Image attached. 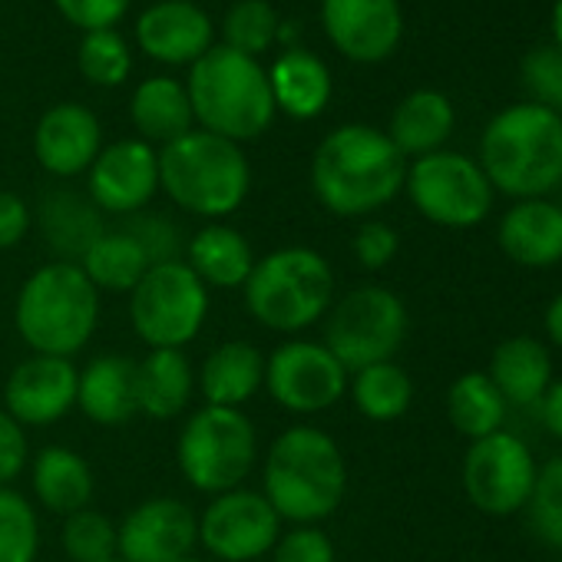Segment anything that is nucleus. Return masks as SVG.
<instances>
[{"instance_id": "1", "label": "nucleus", "mask_w": 562, "mask_h": 562, "mask_svg": "<svg viewBox=\"0 0 562 562\" xmlns=\"http://www.w3.org/2000/svg\"><path fill=\"white\" fill-rule=\"evenodd\" d=\"M348 493V463L331 434L312 424L281 430L265 457L261 496L281 522L318 526L335 516Z\"/></svg>"}, {"instance_id": "2", "label": "nucleus", "mask_w": 562, "mask_h": 562, "mask_svg": "<svg viewBox=\"0 0 562 562\" xmlns=\"http://www.w3.org/2000/svg\"><path fill=\"white\" fill-rule=\"evenodd\" d=\"M407 179V162L387 133L348 123L322 139L312 159V189L318 202L341 215L358 218L384 209Z\"/></svg>"}, {"instance_id": "3", "label": "nucleus", "mask_w": 562, "mask_h": 562, "mask_svg": "<svg viewBox=\"0 0 562 562\" xmlns=\"http://www.w3.org/2000/svg\"><path fill=\"white\" fill-rule=\"evenodd\" d=\"M480 169L513 199H542L562 182V116L532 100L506 106L483 130Z\"/></svg>"}, {"instance_id": "4", "label": "nucleus", "mask_w": 562, "mask_h": 562, "mask_svg": "<svg viewBox=\"0 0 562 562\" xmlns=\"http://www.w3.org/2000/svg\"><path fill=\"white\" fill-rule=\"evenodd\" d=\"M100 325V292L74 261L41 265L18 292L14 328L31 355H80Z\"/></svg>"}, {"instance_id": "5", "label": "nucleus", "mask_w": 562, "mask_h": 562, "mask_svg": "<svg viewBox=\"0 0 562 562\" xmlns=\"http://www.w3.org/2000/svg\"><path fill=\"white\" fill-rule=\"evenodd\" d=\"M241 292L248 315L261 328L299 335L318 325L335 305V271L322 251L289 245L255 258Z\"/></svg>"}, {"instance_id": "6", "label": "nucleus", "mask_w": 562, "mask_h": 562, "mask_svg": "<svg viewBox=\"0 0 562 562\" xmlns=\"http://www.w3.org/2000/svg\"><path fill=\"white\" fill-rule=\"evenodd\" d=\"M186 93L202 130L228 143L258 139L274 120L268 74L255 57H245L225 44L209 47L192 64Z\"/></svg>"}, {"instance_id": "7", "label": "nucleus", "mask_w": 562, "mask_h": 562, "mask_svg": "<svg viewBox=\"0 0 562 562\" xmlns=\"http://www.w3.org/2000/svg\"><path fill=\"white\" fill-rule=\"evenodd\" d=\"M159 189L189 215L215 222L245 202L251 169L238 143L189 130L159 149Z\"/></svg>"}, {"instance_id": "8", "label": "nucleus", "mask_w": 562, "mask_h": 562, "mask_svg": "<svg viewBox=\"0 0 562 562\" xmlns=\"http://www.w3.org/2000/svg\"><path fill=\"white\" fill-rule=\"evenodd\" d=\"M258 460V430L235 407L202 404L179 430L176 463L186 483L199 493L218 496L238 490Z\"/></svg>"}, {"instance_id": "9", "label": "nucleus", "mask_w": 562, "mask_h": 562, "mask_svg": "<svg viewBox=\"0 0 562 562\" xmlns=\"http://www.w3.org/2000/svg\"><path fill=\"white\" fill-rule=\"evenodd\" d=\"M205 318L209 289L182 258L153 265L139 285L130 292V322L136 338L149 351L189 348L202 335Z\"/></svg>"}, {"instance_id": "10", "label": "nucleus", "mask_w": 562, "mask_h": 562, "mask_svg": "<svg viewBox=\"0 0 562 562\" xmlns=\"http://www.w3.org/2000/svg\"><path fill=\"white\" fill-rule=\"evenodd\" d=\"M407 338V308L384 285H361L325 315V348L348 374L391 361Z\"/></svg>"}, {"instance_id": "11", "label": "nucleus", "mask_w": 562, "mask_h": 562, "mask_svg": "<svg viewBox=\"0 0 562 562\" xmlns=\"http://www.w3.org/2000/svg\"><path fill=\"white\" fill-rule=\"evenodd\" d=\"M404 186L414 209L443 228H473L493 209V186L486 172L463 153L437 149L414 159Z\"/></svg>"}, {"instance_id": "12", "label": "nucleus", "mask_w": 562, "mask_h": 562, "mask_svg": "<svg viewBox=\"0 0 562 562\" xmlns=\"http://www.w3.org/2000/svg\"><path fill=\"white\" fill-rule=\"evenodd\" d=\"M265 391L281 411L312 417L348 394V371L322 341H285L265 358Z\"/></svg>"}, {"instance_id": "13", "label": "nucleus", "mask_w": 562, "mask_h": 562, "mask_svg": "<svg viewBox=\"0 0 562 562\" xmlns=\"http://www.w3.org/2000/svg\"><path fill=\"white\" fill-rule=\"evenodd\" d=\"M281 519L261 490H228L212 496L199 516V542L218 562H255L274 549Z\"/></svg>"}, {"instance_id": "14", "label": "nucleus", "mask_w": 562, "mask_h": 562, "mask_svg": "<svg viewBox=\"0 0 562 562\" xmlns=\"http://www.w3.org/2000/svg\"><path fill=\"white\" fill-rule=\"evenodd\" d=\"M536 463L526 443L506 430L473 440L463 460V490L470 503L490 516H509L526 506Z\"/></svg>"}, {"instance_id": "15", "label": "nucleus", "mask_w": 562, "mask_h": 562, "mask_svg": "<svg viewBox=\"0 0 562 562\" xmlns=\"http://www.w3.org/2000/svg\"><path fill=\"white\" fill-rule=\"evenodd\" d=\"M199 542V516L179 496L143 499L116 526L120 562H182Z\"/></svg>"}, {"instance_id": "16", "label": "nucleus", "mask_w": 562, "mask_h": 562, "mask_svg": "<svg viewBox=\"0 0 562 562\" xmlns=\"http://www.w3.org/2000/svg\"><path fill=\"white\" fill-rule=\"evenodd\" d=\"M159 192V153L143 139H120L90 166L87 195L103 215H136Z\"/></svg>"}, {"instance_id": "17", "label": "nucleus", "mask_w": 562, "mask_h": 562, "mask_svg": "<svg viewBox=\"0 0 562 562\" xmlns=\"http://www.w3.org/2000/svg\"><path fill=\"white\" fill-rule=\"evenodd\" d=\"M80 368L70 358L31 355L4 384V411L27 427H50L77 407Z\"/></svg>"}, {"instance_id": "18", "label": "nucleus", "mask_w": 562, "mask_h": 562, "mask_svg": "<svg viewBox=\"0 0 562 562\" xmlns=\"http://www.w3.org/2000/svg\"><path fill=\"white\" fill-rule=\"evenodd\" d=\"M322 21L331 44L355 64L387 60L404 34L401 0H325Z\"/></svg>"}, {"instance_id": "19", "label": "nucleus", "mask_w": 562, "mask_h": 562, "mask_svg": "<svg viewBox=\"0 0 562 562\" xmlns=\"http://www.w3.org/2000/svg\"><path fill=\"white\" fill-rule=\"evenodd\" d=\"M100 143H103L100 123L80 103H60L47 110L34 133L37 162L57 179H74L80 172H90L93 159L103 149Z\"/></svg>"}, {"instance_id": "20", "label": "nucleus", "mask_w": 562, "mask_h": 562, "mask_svg": "<svg viewBox=\"0 0 562 562\" xmlns=\"http://www.w3.org/2000/svg\"><path fill=\"white\" fill-rule=\"evenodd\" d=\"M136 41L159 64H195L212 47V21L189 0H162L139 18Z\"/></svg>"}, {"instance_id": "21", "label": "nucleus", "mask_w": 562, "mask_h": 562, "mask_svg": "<svg viewBox=\"0 0 562 562\" xmlns=\"http://www.w3.org/2000/svg\"><path fill=\"white\" fill-rule=\"evenodd\" d=\"M77 407L97 427H123L130 424L136 407V361L123 355L93 358L77 381Z\"/></svg>"}, {"instance_id": "22", "label": "nucleus", "mask_w": 562, "mask_h": 562, "mask_svg": "<svg viewBox=\"0 0 562 562\" xmlns=\"http://www.w3.org/2000/svg\"><path fill=\"white\" fill-rule=\"evenodd\" d=\"M31 467V490L34 499L54 513V516H70L80 513L93 503L97 480L90 463L64 443H50L41 453H34Z\"/></svg>"}, {"instance_id": "23", "label": "nucleus", "mask_w": 562, "mask_h": 562, "mask_svg": "<svg viewBox=\"0 0 562 562\" xmlns=\"http://www.w3.org/2000/svg\"><path fill=\"white\" fill-rule=\"evenodd\" d=\"M37 222L47 238V248L57 255L54 261H74V265H80L90 245L106 232L103 212L93 205V199L74 189H50L41 199Z\"/></svg>"}, {"instance_id": "24", "label": "nucleus", "mask_w": 562, "mask_h": 562, "mask_svg": "<svg viewBox=\"0 0 562 562\" xmlns=\"http://www.w3.org/2000/svg\"><path fill=\"white\" fill-rule=\"evenodd\" d=\"M195 387L209 407L241 411L265 387V355L248 341H225L202 361Z\"/></svg>"}, {"instance_id": "25", "label": "nucleus", "mask_w": 562, "mask_h": 562, "mask_svg": "<svg viewBox=\"0 0 562 562\" xmlns=\"http://www.w3.org/2000/svg\"><path fill=\"white\" fill-rule=\"evenodd\" d=\"M499 245L526 268L562 261V209L546 199H519L499 222Z\"/></svg>"}, {"instance_id": "26", "label": "nucleus", "mask_w": 562, "mask_h": 562, "mask_svg": "<svg viewBox=\"0 0 562 562\" xmlns=\"http://www.w3.org/2000/svg\"><path fill=\"white\" fill-rule=\"evenodd\" d=\"M182 261L195 271V278L205 289H218V292L241 289L255 268L248 238L222 222H209L205 228H199L189 238Z\"/></svg>"}, {"instance_id": "27", "label": "nucleus", "mask_w": 562, "mask_h": 562, "mask_svg": "<svg viewBox=\"0 0 562 562\" xmlns=\"http://www.w3.org/2000/svg\"><path fill=\"white\" fill-rule=\"evenodd\" d=\"M195 391V368L186 351L156 348L136 361V407L149 420H176Z\"/></svg>"}, {"instance_id": "28", "label": "nucleus", "mask_w": 562, "mask_h": 562, "mask_svg": "<svg viewBox=\"0 0 562 562\" xmlns=\"http://www.w3.org/2000/svg\"><path fill=\"white\" fill-rule=\"evenodd\" d=\"M274 110L295 120H315L331 100V74L308 50H289L268 70Z\"/></svg>"}, {"instance_id": "29", "label": "nucleus", "mask_w": 562, "mask_h": 562, "mask_svg": "<svg viewBox=\"0 0 562 562\" xmlns=\"http://www.w3.org/2000/svg\"><path fill=\"white\" fill-rule=\"evenodd\" d=\"M453 106L440 90H414L411 97H404L391 116V130L387 139L397 146V153L407 159H420L430 156L437 149H443V143L453 133Z\"/></svg>"}, {"instance_id": "30", "label": "nucleus", "mask_w": 562, "mask_h": 562, "mask_svg": "<svg viewBox=\"0 0 562 562\" xmlns=\"http://www.w3.org/2000/svg\"><path fill=\"white\" fill-rule=\"evenodd\" d=\"M549 378H552V361L546 345L526 335L503 341L490 364V381L496 384L506 404L542 401V394L549 391Z\"/></svg>"}, {"instance_id": "31", "label": "nucleus", "mask_w": 562, "mask_h": 562, "mask_svg": "<svg viewBox=\"0 0 562 562\" xmlns=\"http://www.w3.org/2000/svg\"><path fill=\"white\" fill-rule=\"evenodd\" d=\"M130 113L136 130L143 133V143H159V146H169L172 139L186 136L195 123L189 93L172 77H153L139 83Z\"/></svg>"}, {"instance_id": "32", "label": "nucleus", "mask_w": 562, "mask_h": 562, "mask_svg": "<svg viewBox=\"0 0 562 562\" xmlns=\"http://www.w3.org/2000/svg\"><path fill=\"white\" fill-rule=\"evenodd\" d=\"M80 268L93 281L97 292L130 295L153 265H149L146 251L139 248V241L116 225V228H106L90 245V251L83 255Z\"/></svg>"}, {"instance_id": "33", "label": "nucleus", "mask_w": 562, "mask_h": 562, "mask_svg": "<svg viewBox=\"0 0 562 562\" xmlns=\"http://www.w3.org/2000/svg\"><path fill=\"white\" fill-rule=\"evenodd\" d=\"M447 414H450V424L457 427V434H463L470 440H483L503 427L506 401L496 391V384L490 381V374L470 371L453 381V387L447 394Z\"/></svg>"}, {"instance_id": "34", "label": "nucleus", "mask_w": 562, "mask_h": 562, "mask_svg": "<svg viewBox=\"0 0 562 562\" xmlns=\"http://www.w3.org/2000/svg\"><path fill=\"white\" fill-rule=\"evenodd\" d=\"M351 401L368 420L387 424V420H397V417L407 414V407L414 401V384H411V378H407V371L401 364L381 361V364L355 371Z\"/></svg>"}, {"instance_id": "35", "label": "nucleus", "mask_w": 562, "mask_h": 562, "mask_svg": "<svg viewBox=\"0 0 562 562\" xmlns=\"http://www.w3.org/2000/svg\"><path fill=\"white\" fill-rule=\"evenodd\" d=\"M41 552V519L24 493L0 486V562H34Z\"/></svg>"}, {"instance_id": "36", "label": "nucleus", "mask_w": 562, "mask_h": 562, "mask_svg": "<svg viewBox=\"0 0 562 562\" xmlns=\"http://www.w3.org/2000/svg\"><path fill=\"white\" fill-rule=\"evenodd\" d=\"M60 542L70 562H110L116 559V522L106 513L87 506L64 516Z\"/></svg>"}, {"instance_id": "37", "label": "nucleus", "mask_w": 562, "mask_h": 562, "mask_svg": "<svg viewBox=\"0 0 562 562\" xmlns=\"http://www.w3.org/2000/svg\"><path fill=\"white\" fill-rule=\"evenodd\" d=\"M526 509L536 539L562 549V457H552L546 467L536 470Z\"/></svg>"}, {"instance_id": "38", "label": "nucleus", "mask_w": 562, "mask_h": 562, "mask_svg": "<svg viewBox=\"0 0 562 562\" xmlns=\"http://www.w3.org/2000/svg\"><path fill=\"white\" fill-rule=\"evenodd\" d=\"M278 37V14L265 0H241L225 14V47L255 57Z\"/></svg>"}, {"instance_id": "39", "label": "nucleus", "mask_w": 562, "mask_h": 562, "mask_svg": "<svg viewBox=\"0 0 562 562\" xmlns=\"http://www.w3.org/2000/svg\"><path fill=\"white\" fill-rule=\"evenodd\" d=\"M80 70L97 87H120L130 77V47L116 31H93L80 47Z\"/></svg>"}, {"instance_id": "40", "label": "nucleus", "mask_w": 562, "mask_h": 562, "mask_svg": "<svg viewBox=\"0 0 562 562\" xmlns=\"http://www.w3.org/2000/svg\"><path fill=\"white\" fill-rule=\"evenodd\" d=\"M519 74H522V83H526L532 103L562 116V50L555 44L536 47L522 60Z\"/></svg>"}, {"instance_id": "41", "label": "nucleus", "mask_w": 562, "mask_h": 562, "mask_svg": "<svg viewBox=\"0 0 562 562\" xmlns=\"http://www.w3.org/2000/svg\"><path fill=\"white\" fill-rule=\"evenodd\" d=\"M123 232H130L139 248L146 251L149 265H162V261H176L182 258V238H179V228L162 218V215H153V212H136V215H126V222L120 225Z\"/></svg>"}, {"instance_id": "42", "label": "nucleus", "mask_w": 562, "mask_h": 562, "mask_svg": "<svg viewBox=\"0 0 562 562\" xmlns=\"http://www.w3.org/2000/svg\"><path fill=\"white\" fill-rule=\"evenodd\" d=\"M274 562H335V542L322 526H292L289 532H281L274 549Z\"/></svg>"}, {"instance_id": "43", "label": "nucleus", "mask_w": 562, "mask_h": 562, "mask_svg": "<svg viewBox=\"0 0 562 562\" xmlns=\"http://www.w3.org/2000/svg\"><path fill=\"white\" fill-rule=\"evenodd\" d=\"M54 4L74 27H83L87 34L113 31V24H120L130 11V0H54Z\"/></svg>"}, {"instance_id": "44", "label": "nucleus", "mask_w": 562, "mask_h": 562, "mask_svg": "<svg viewBox=\"0 0 562 562\" xmlns=\"http://www.w3.org/2000/svg\"><path fill=\"white\" fill-rule=\"evenodd\" d=\"M397 248H401L397 232H394L387 222H381V218H368V222H361V228L355 232V258H358L364 268H371V271L391 265L394 255H397Z\"/></svg>"}, {"instance_id": "45", "label": "nucleus", "mask_w": 562, "mask_h": 562, "mask_svg": "<svg viewBox=\"0 0 562 562\" xmlns=\"http://www.w3.org/2000/svg\"><path fill=\"white\" fill-rule=\"evenodd\" d=\"M31 463L27 430L0 407V486H11Z\"/></svg>"}, {"instance_id": "46", "label": "nucleus", "mask_w": 562, "mask_h": 562, "mask_svg": "<svg viewBox=\"0 0 562 562\" xmlns=\"http://www.w3.org/2000/svg\"><path fill=\"white\" fill-rule=\"evenodd\" d=\"M31 232V205L18 195L0 189V251L18 248Z\"/></svg>"}, {"instance_id": "47", "label": "nucleus", "mask_w": 562, "mask_h": 562, "mask_svg": "<svg viewBox=\"0 0 562 562\" xmlns=\"http://www.w3.org/2000/svg\"><path fill=\"white\" fill-rule=\"evenodd\" d=\"M542 397H546V401H542L546 427H549V434H552V437H559V440H562V381H559V384H552Z\"/></svg>"}, {"instance_id": "48", "label": "nucleus", "mask_w": 562, "mask_h": 562, "mask_svg": "<svg viewBox=\"0 0 562 562\" xmlns=\"http://www.w3.org/2000/svg\"><path fill=\"white\" fill-rule=\"evenodd\" d=\"M546 331H549V341L562 348V295H555L552 305L546 308Z\"/></svg>"}, {"instance_id": "49", "label": "nucleus", "mask_w": 562, "mask_h": 562, "mask_svg": "<svg viewBox=\"0 0 562 562\" xmlns=\"http://www.w3.org/2000/svg\"><path fill=\"white\" fill-rule=\"evenodd\" d=\"M552 44L562 50V0L552 4Z\"/></svg>"}, {"instance_id": "50", "label": "nucleus", "mask_w": 562, "mask_h": 562, "mask_svg": "<svg viewBox=\"0 0 562 562\" xmlns=\"http://www.w3.org/2000/svg\"><path fill=\"white\" fill-rule=\"evenodd\" d=\"M182 562H202V559H192V555H189V559H182Z\"/></svg>"}, {"instance_id": "51", "label": "nucleus", "mask_w": 562, "mask_h": 562, "mask_svg": "<svg viewBox=\"0 0 562 562\" xmlns=\"http://www.w3.org/2000/svg\"><path fill=\"white\" fill-rule=\"evenodd\" d=\"M110 562H120V559H110Z\"/></svg>"}]
</instances>
